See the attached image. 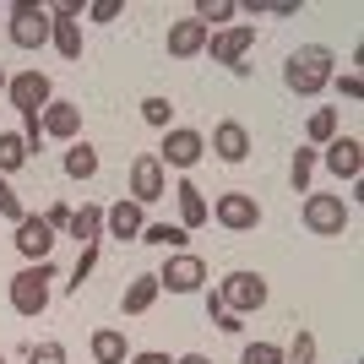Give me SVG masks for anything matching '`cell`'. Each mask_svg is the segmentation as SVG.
I'll use <instances>...</instances> for the list:
<instances>
[{"label":"cell","instance_id":"cell-38","mask_svg":"<svg viewBox=\"0 0 364 364\" xmlns=\"http://www.w3.org/2000/svg\"><path fill=\"white\" fill-rule=\"evenodd\" d=\"M44 223L55 228V234H65V223H71V207H65V201H55V207L44 213Z\"/></svg>","mask_w":364,"mask_h":364},{"label":"cell","instance_id":"cell-37","mask_svg":"<svg viewBox=\"0 0 364 364\" xmlns=\"http://www.w3.org/2000/svg\"><path fill=\"white\" fill-rule=\"evenodd\" d=\"M120 11H125L120 0H92V6H87V16H92V22H114Z\"/></svg>","mask_w":364,"mask_h":364},{"label":"cell","instance_id":"cell-23","mask_svg":"<svg viewBox=\"0 0 364 364\" xmlns=\"http://www.w3.org/2000/svg\"><path fill=\"white\" fill-rule=\"evenodd\" d=\"M65 174H71V180H92V174H98V147H92L87 136L65 147Z\"/></svg>","mask_w":364,"mask_h":364},{"label":"cell","instance_id":"cell-7","mask_svg":"<svg viewBox=\"0 0 364 364\" xmlns=\"http://www.w3.org/2000/svg\"><path fill=\"white\" fill-rule=\"evenodd\" d=\"M207 49H213V60L228 65L234 76H245L250 65H245V55L256 49V22H234V28H218L213 38H207Z\"/></svg>","mask_w":364,"mask_h":364},{"label":"cell","instance_id":"cell-33","mask_svg":"<svg viewBox=\"0 0 364 364\" xmlns=\"http://www.w3.org/2000/svg\"><path fill=\"white\" fill-rule=\"evenodd\" d=\"M0 218H11V223H22V218H28V207H22V196H16L11 185L0 180Z\"/></svg>","mask_w":364,"mask_h":364},{"label":"cell","instance_id":"cell-14","mask_svg":"<svg viewBox=\"0 0 364 364\" xmlns=\"http://www.w3.org/2000/svg\"><path fill=\"white\" fill-rule=\"evenodd\" d=\"M16 256H22V261H28V267H33V261H49V250H55V228H49L44 223V218H22V223H16Z\"/></svg>","mask_w":364,"mask_h":364},{"label":"cell","instance_id":"cell-32","mask_svg":"<svg viewBox=\"0 0 364 364\" xmlns=\"http://www.w3.org/2000/svg\"><path fill=\"white\" fill-rule=\"evenodd\" d=\"M28 364H65V343H55V337L33 343V348H28Z\"/></svg>","mask_w":364,"mask_h":364},{"label":"cell","instance_id":"cell-12","mask_svg":"<svg viewBox=\"0 0 364 364\" xmlns=\"http://www.w3.org/2000/svg\"><path fill=\"white\" fill-rule=\"evenodd\" d=\"M76 16H82L76 0H55L49 6V44L60 49L65 60H82V22Z\"/></svg>","mask_w":364,"mask_h":364},{"label":"cell","instance_id":"cell-29","mask_svg":"<svg viewBox=\"0 0 364 364\" xmlns=\"http://www.w3.org/2000/svg\"><path fill=\"white\" fill-rule=\"evenodd\" d=\"M141 120H147L152 131H168V120H174V104H168L164 92H152V98H141Z\"/></svg>","mask_w":364,"mask_h":364},{"label":"cell","instance_id":"cell-15","mask_svg":"<svg viewBox=\"0 0 364 364\" xmlns=\"http://www.w3.org/2000/svg\"><path fill=\"white\" fill-rule=\"evenodd\" d=\"M207 38H213V33L201 28L196 16H180V22H168V38H164V49L174 55V60H196L201 49H207Z\"/></svg>","mask_w":364,"mask_h":364},{"label":"cell","instance_id":"cell-9","mask_svg":"<svg viewBox=\"0 0 364 364\" xmlns=\"http://www.w3.org/2000/svg\"><path fill=\"white\" fill-rule=\"evenodd\" d=\"M213 223L228 228V234H250V228L261 223V201L250 196V191H223V196L213 201Z\"/></svg>","mask_w":364,"mask_h":364},{"label":"cell","instance_id":"cell-20","mask_svg":"<svg viewBox=\"0 0 364 364\" xmlns=\"http://www.w3.org/2000/svg\"><path fill=\"white\" fill-rule=\"evenodd\" d=\"M158 294H164L158 289V272H136L131 283H125V294H120V310L125 316H147L152 304H158Z\"/></svg>","mask_w":364,"mask_h":364},{"label":"cell","instance_id":"cell-10","mask_svg":"<svg viewBox=\"0 0 364 364\" xmlns=\"http://www.w3.org/2000/svg\"><path fill=\"white\" fill-rule=\"evenodd\" d=\"M201 283H207V261L196 250H174L164 261V272H158V289L168 294H201Z\"/></svg>","mask_w":364,"mask_h":364},{"label":"cell","instance_id":"cell-36","mask_svg":"<svg viewBox=\"0 0 364 364\" xmlns=\"http://www.w3.org/2000/svg\"><path fill=\"white\" fill-rule=\"evenodd\" d=\"M22 141H28V152L44 147V120L38 114H22Z\"/></svg>","mask_w":364,"mask_h":364},{"label":"cell","instance_id":"cell-3","mask_svg":"<svg viewBox=\"0 0 364 364\" xmlns=\"http://www.w3.org/2000/svg\"><path fill=\"white\" fill-rule=\"evenodd\" d=\"M353 223L348 201L343 196H326V191H304V228L316 234V240H343Z\"/></svg>","mask_w":364,"mask_h":364},{"label":"cell","instance_id":"cell-43","mask_svg":"<svg viewBox=\"0 0 364 364\" xmlns=\"http://www.w3.org/2000/svg\"><path fill=\"white\" fill-rule=\"evenodd\" d=\"M0 364H6V359H0Z\"/></svg>","mask_w":364,"mask_h":364},{"label":"cell","instance_id":"cell-16","mask_svg":"<svg viewBox=\"0 0 364 364\" xmlns=\"http://www.w3.org/2000/svg\"><path fill=\"white\" fill-rule=\"evenodd\" d=\"M141 228H147V207H136L131 196H120L104 213V234L109 240H141Z\"/></svg>","mask_w":364,"mask_h":364},{"label":"cell","instance_id":"cell-34","mask_svg":"<svg viewBox=\"0 0 364 364\" xmlns=\"http://www.w3.org/2000/svg\"><path fill=\"white\" fill-rule=\"evenodd\" d=\"M337 87H343V98H364V82H359V60L343 65V76H332Z\"/></svg>","mask_w":364,"mask_h":364},{"label":"cell","instance_id":"cell-4","mask_svg":"<svg viewBox=\"0 0 364 364\" xmlns=\"http://www.w3.org/2000/svg\"><path fill=\"white\" fill-rule=\"evenodd\" d=\"M213 294H218V304H223L228 316H250V310L267 304V277L250 272V267H240V272H228Z\"/></svg>","mask_w":364,"mask_h":364},{"label":"cell","instance_id":"cell-17","mask_svg":"<svg viewBox=\"0 0 364 364\" xmlns=\"http://www.w3.org/2000/svg\"><path fill=\"white\" fill-rule=\"evenodd\" d=\"M38 120H44V136H60V141L82 136V104H71V98H49V109Z\"/></svg>","mask_w":364,"mask_h":364},{"label":"cell","instance_id":"cell-8","mask_svg":"<svg viewBox=\"0 0 364 364\" xmlns=\"http://www.w3.org/2000/svg\"><path fill=\"white\" fill-rule=\"evenodd\" d=\"M6 98H11L16 114H44L49 98H55V87H49V76L38 71V65H28V71H16L11 82H6Z\"/></svg>","mask_w":364,"mask_h":364},{"label":"cell","instance_id":"cell-30","mask_svg":"<svg viewBox=\"0 0 364 364\" xmlns=\"http://www.w3.org/2000/svg\"><path fill=\"white\" fill-rule=\"evenodd\" d=\"M283 364H316V332H294V343L283 348Z\"/></svg>","mask_w":364,"mask_h":364},{"label":"cell","instance_id":"cell-35","mask_svg":"<svg viewBox=\"0 0 364 364\" xmlns=\"http://www.w3.org/2000/svg\"><path fill=\"white\" fill-rule=\"evenodd\" d=\"M92 267H98V245H87V250H82V256H76V272H71V289H82V283H87V272Z\"/></svg>","mask_w":364,"mask_h":364},{"label":"cell","instance_id":"cell-31","mask_svg":"<svg viewBox=\"0 0 364 364\" xmlns=\"http://www.w3.org/2000/svg\"><path fill=\"white\" fill-rule=\"evenodd\" d=\"M240 364H283V348H277V343H245Z\"/></svg>","mask_w":364,"mask_h":364},{"label":"cell","instance_id":"cell-28","mask_svg":"<svg viewBox=\"0 0 364 364\" xmlns=\"http://www.w3.org/2000/svg\"><path fill=\"white\" fill-rule=\"evenodd\" d=\"M234 11H240L234 0H201V6H196V11H191V16H196V22H201V28H207V33H213V28H223V22H228V16H234Z\"/></svg>","mask_w":364,"mask_h":364},{"label":"cell","instance_id":"cell-27","mask_svg":"<svg viewBox=\"0 0 364 364\" xmlns=\"http://www.w3.org/2000/svg\"><path fill=\"white\" fill-rule=\"evenodd\" d=\"M316 164H321V152H316V147H299V152H294L289 180H294V191H299V196L310 191V174H316Z\"/></svg>","mask_w":364,"mask_h":364},{"label":"cell","instance_id":"cell-1","mask_svg":"<svg viewBox=\"0 0 364 364\" xmlns=\"http://www.w3.org/2000/svg\"><path fill=\"white\" fill-rule=\"evenodd\" d=\"M332 65H337V55L326 44H299L289 60H283V82H289V92H299V98H316V92L337 76Z\"/></svg>","mask_w":364,"mask_h":364},{"label":"cell","instance_id":"cell-41","mask_svg":"<svg viewBox=\"0 0 364 364\" xmlns=\"http://www.w3.org/2000/svg\"><path fill=\"white\" fill-rule=\"evenodd\" d=\"M174 364H213V359H207V353H180Z\"/></svg>","mask_w":364,"mask_h":364},{"label":"cell","instance_id":"cell-11","mask_svg":"<svg viewBox=\"0 0 364 364\" xmlns=\"http://www.w3.org/2000/svg\"><path fill=\"white\" fill-rule=\"evenodd\" d=\"M164 196H168V174L158 164V152H136L131 158V201L152 207V201H164Z\"/></svg>","mask_w":364,"mask_h":364},{"label":"cell","instance_id":"cell-2","mask_svg":"<svg viewBox=\"0 0 364 364\" xmlns=\"http://www.w3.org/2000/svg\"><path fill=\"white\" fill-rule=\"evenodd\" d=\"M49 283H55V267L49 261H33V267H22V272L6 283V299H11L16 316H44L49 310Z\"/></svg>","mask_w":364,"mask_h":364},{"label":"cell","instance_id":"cell-42","mask_svg":"<svg viewBox=\"0 0 364 364\" xmlns=\"http://www.w3.org/2000/svg\"><path fill=\"white\" fill-rule=\"evenodd\" d=\"M6 82H11V76H6V65H0V98H6Z\"/></svg>","mask_w":364,"mask_h":364},{"label":"cell","instance_id":"cell-18","mask_svg":"<svg viewBox=\"0 0 364 364\" xmlns=\"http://www.w3.org/2000/svg\"><path fill=\"white\" fill-rule=\"evenodd\" d=\"M174 201H180V228H185V234L201 228V223H213V201L201 196L196 180H180V185H174Z\"/></svg>","mask_w":364,"mask_h":364},{"label":"cell","instance_id":"cell-13","mask_svg":"<svg viewBox=\"0 0 364 364\" xmlns=\"http://www.w3.org/2000/svg\"><path fill=\"white\" fill-rule=\"evenodd\" d=\"M321 164L332 168L337 180H353V185H359V174H364V147H359V136H343V131H337V136L321 147Z\"/></svg>","mask_w":364,"mask_h":364},{"label":"cell","instance_id":"cell-24","mask_svg":"<svg viewBox=\"0 0 364 364\" xmlns=\"http://www.w3.org/2000/svg\"><path fill=\"white\" fill-rule=\"evenodd\" d=\"M337 125H343V120H337V109H310V120H304V136H310V141H304V147H326V141H332L337 136Z\"/></svg>","mask_w":364,"mask_h":364},{"label":"cell","instance_id":"cell-6","mask_svg":"<svg viewBox=\"0 0 364 364\" xmlns=\"http://www.w3.org/2000/svg\"><path fill=\"white\" fill-rule=\"evenodd\" d=\"M201 158H207V136H201V131H191V125H168L164 131V147H158L164 174L168 168H174V174H191Z\"/></svg>","mask_w":364,"mask_h":364},{"label":"cell","instance_id":"cell-22","mask_svg":"<svg viewBox=\"0 0 364 364\" xmlns=\"http://www.w3.org/2000/svg\"><path fill=\"white\" fill-rule=\"evenodd\" d=\"M65 234H71V240L82 245V250H87V245H98V240H104V207L82 201V207L71 213V223H65Z\"/></svg>","mask_w":364,"mask_h":364},{"label":"cell","instance_id":"cell-26","mask_svg":"<svg viewBox=\"0 0 364 364\" xmlns=\"http://www.w3.org/2000/svg\"><path fill=\"white\" fill-rule=\"evenodd\" d=\"M185 240H191V234H185L180 223H147L141 228V245H158V250H168V256L185 250Z\"/></svg>","mask_w":364,"mask_h":364},{"label":"cell","instance_id":"cell-5","mask_svg":"<svg viewBox=\"0 0 364 364\" xmlns=\"http://www.w3.org/2000/svg\"><path fill=\"white\" fill-rule=\"evenodd\" d=\"M6 33H11L16 49H44L49 44V6H38V0H11L6 6Z\"/></svg>","mask_w":364,"mask_h":364},{"label":"cell","instance_id":"cell-40","mask_svg":"<svg viewBox=\"0 0 364 364\" xmlns=\"http://www.w3.org/2000/svg\"><path fill=\"white\" fill-rule=\"evenodd\" d=\"M125 364H174V359H168L164 348H147V353H131V359H125Z\"/></svg>","mask_w":364,"mask_h":364},{"label":"cell","instance_id":"cell-25","mask_svg":"<svg viewBox=\"0 0 364 364\" xmlns=\"http://www.w3.org/2000/svg\"><path fill=\"white\" fill-rule=\"evenodd\" d=\"M28 158H33V152H28V141H22V131H0V180L16 174Z\"/></svg>","mask_w":364,"mask_h":364},{"label":"cell","instance_id":"cell-39","mask_svg":"<svg viewBox=\"0 0 364 364\" xmlns=\"http://www.w3.org/2000/svg\"><path fill=\"white\" fill-rule=\"evenodd\" d=\"M213 326H218V332H228V337H240V332H245V316H228V310H223Z\"/></svg>","mask_w":364,"mask_h":364},{"label":"cell","instance_id":"cell-21","mask_svg":"<svg viewBox=\"0 0 364 364\" xmlns=\"http://www.w3.org/2000/svg\"><path fill=\"white\" fill-rule=\"evenodd\" d=\"M87 348H92V364H125L131 359V343H125L120 326H98L87 337Z\"/></svg>","mask_w":364,"mask_h":364},{"label":"cell","instance_id":"cell-19","mask_svg":"<svg viewBox=\"0 0 364 364\" xmlns=\"http://www.w3.org/2000/svg\"><path fill=\"white\" fill-rule=\"evenodd\" d=\"M213 152L223 164H245V158H250V131H245L240 120H218L213 125Z\"/></svg>","mask_w":364,"mask_h":364}]
</instances>
